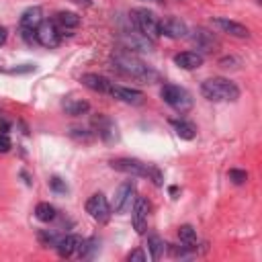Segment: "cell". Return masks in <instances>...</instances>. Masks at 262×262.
<instances>
[{"label":"cell","instance_id":"6da1fadb","mask_svg":"<svg viewBox=\"0 0 262 262\" xmlns=\"http://www.w3.org/2000/svg\"><path fill=\"white\" fill-rule=\"evenodd\" d=\"M111 61H113V68L127 78L141 80V82H154L158 78L156 70L147 66L143 59H139L137 55H133L131 51H117Z\"/></svg>","mask_w":262,"mask_h":262},{"label":"cell","instance_id":"7a4b0ae2","mask_svg":"<svg viewBox=\"0 0 262 262\" xmlns=\"http://www.w3.org/2000/svg\"><path fill=\"white\" fill-rule=\"evenodd\" d=\"M201 94L213 102H223V100L233 102L239 98V88L227 78H209L201 84Z\"/></svg>","mask_w":262,"mask_h":262},{"label":"cell","instance_id":"3957f363","mask_svg":"<svg viewBox=\"0 0 262 262\" xmlns=\"http://www.w3.org/2000/svg\"><path fill=\"white\" fill-rule=\"evenodd\" d=\"M108 164H111V168L117 170V172L131 174V176H141V178H151L154 184H162V174H160V170L154 168V166L143 164L141 160H135V158H113Z\"/></svg>","mask_w":262,"mask_h":262},{"label":"cell","instance_id":"277c9868","mask_svg":"<svg viewBox=\"0 0 262 262\" xmlns=\"http://www.w3.org/2000/svg\"><path fill=\"white\" fill-rule=\"evenodd\" d=\"M131 20L135 25V31H139L141 35H145L147 39L156 41L162 33H160V18L147 10V8H135L131 10Z\"/></svg>","mask_w":262,"mask_h":262},{"label":"cell","instance_id":"5b68a950","mask_svg":"<svg viewBox=\"0 0 262 262\" xmlns=\"http://www.w3.org/2000/svg\"><path fill=\"white\" fill-rule=\"evenodd\" d=\"M162 98L166 104H170L174 111L178 113H186L192 108V96L188 90H184L182 86H176V84H164L162 90H160Z\"/></svg>","mask_w":262,"mask_h":262},{"label":"cell","instance_id":"8992f818","mask_svg":"<svg viewBox=\"0 0 262 262\" xmlns=\"http://www.w3.org/2000/svg\"><path fill=\"white\" fill-rule=\"evenodd\" d=\"M35 37H37V43L47 47V49H53L61 43V33H59V29L53 20H43L35 29Z\"/></svg>","mask_w":262,"mask_h":262},{"label":"cell","instance_id":"52a82bcc","mask_svg":"<svg viewBox=\"0 0 262 262\" xmlns=\"http://www.w3.org/2000/svg\"><path fill=\"white\" fill-rule=\"evenodd\" d=\"M86 213H88L92 219L100 221V223L108 221V217H111V205H108L106 196H104L102 192H94V194L86 201Z\"/></svg>","mask_w":262,"mask_h":262},{"label":"cell","instance_id":"ba28073f","mask_svg":"<svg viewBox=\"0 0 262 262\" xmlns=\"http://www.w3.org/2000/svg\"><path fill=\"white\" fill-rule=\"evenodd\" d=\"M147 213H149V203L143 196H135L133 203V213H131V221L137 233H143L147 227Z\"/></svg>","mask_w":262,"mask_h":262},{"label":"cell","instance_id":"9c48e42d","mask_svg":"<svg viewBox=\"0 0 262 262\" xmlns=\"http://www.w3.org/2000/svg\"><path fill=\"white\" fill-rule=\"evenodd\" d=\"M135 194V184L133 182H123L117 192H115V199H113V211L115 213H123L129 205H131V199Z\"/></svg>","mask_w":262,"mask_h":262},{"label":"cell","instance_id":"30bf717a","mask_svg":"<svg viewBox=\"0 0 262 262\" xmlns=\"http://www.w3.org/2000/svg\"><path fill=\"white\" fill-rule=\"evenodd\" d=\"M82 242H84V239H82L80 235H76V233H70V235H61V237L57 239V244H55V248H57V254H59L61 258H70V256L78 254V250H80Z\"/></svg>","mask_w":262,"mask_h":262},{"label":"cell","instance_id":"8fae6325","mask_svg":"<svg viewBox=\"0 0 262 262\" xmlns=\"http://www.w3.org/2000/svg\"><path fill=\"white\" fill-rule=\"evenodd\" d=\"M211 23H213V27H217L221 33H227V35H231V37H239V39H244V37L250 35L248 27H244L242 23L229 20V18H213Z\"/></svg>","mask_w":262,"mask_h":262},{"label":"cell","instance_id":"7c38bea8","mask_svg":"<svg viewBox=\"0 0 262 262\" xmlns=\"http://www.w3.org/2000/svg\"><path fill=\"white\" fill-rule=\"evenodd\" d=\"M160 33L166 35V37H172V39H180V37H186L188 29L180 18L170 16L166 20H160Z\"/></svg>","mask_w":262,"mask_h":262},{"label":"cell","instance_id":"4fadbf2b","mask_svg":"<svg viewBox=\"0 0 262 262\" xmlns=\"http://www.w3.org/2000/svg\"><path fill=\"white\" fill-rule=\"evenodd\" d=\"M121 41L125 45V49H139V51H149L151 49V39H147L145 35H141L139 31H131V33H123Z\"/></svg>","mask_w":262,"mask_h":262},{"label":"cell","instance_id":"5bb4252c","mask_svg":"<svg viewBox=\"0 0 262 262\" xmlns=\"http://www.w3.org/2000/svg\"><path fill=\"white\" fill-rule=\"evenodd\" d=\"M80 82H82L86 88H90V90H94V92H102V94H111V88H113V82H111L108 78L100 76V74H84V76L80 78Z\"/></svg>","mask_w":262,"mask_h":262},{"label":"cell","instance_id":"9a60e30c","mask_svg":"<svg viewBox=\"0 0 262 262\" xmlns=\"http://www.w3.org/2000/svg\"><path fill=\"white\" fill-rule=\"evenodd\" d=\"M111 96H115V98H119L123 102H129V104H141L143 102V92L141 90L127 88V86H117V84H113Z\"/></svg>","mask_w":262,"mask_h":262},{"label":"cell","instance_id":"2e32d148","mask_svg":"<svg viewBox=\"0 0 262 262\" xmlns=\"http://www.w3.org/2000/svg\"><path fill=\"white\" fill-rule=\"evenodd\" d=\"M174 63L182 70H196L203 66V55L196 51H182L174 55Z\"/></svg>","mask_w":262,"mask_h":262},{"label":"cell","instance_id":"e0dca14e","mask_svg":"<svg viewBox=\"0 0 262 262\" xmlns=\"http://www.w3.org/2000/svg\"><path fill=\"white\" fill-rule=\"evenodd\" d=\"M43 23V10L41 6H29L20 14V29H37Z\"/></svg>","mask_w":262,"mask_h":262},{"label":"cell","instance_id":"ac0fdd59","mask_svg":"<svg viewBox=\"0 0 262 262\" xmlns=\"http://www.w3.org/2000/svg\"><path fill=\"white\" fill-rule=\"evenodd\" d=\"M53 23H55V25H57L61 31H70V29H76V27H80V16H78L76 12H68V10H61V12H57V14H55Z\"/></svg>","mask_w":262,"mask_h":262},{"label":"cell","instance_id":"d6986e66","mask_svg":"<svg viewBox=\"0 0 262 262\" xmlns=\"http://www.w3.org/2000/svg\"><path fill=\"white\" fill-rule=\"evenodd\" d=\"M170 125L174 127V131H176V135L180 137V139H194V135H196V129H194V125L192 123H188V121H182V119H172L170 121Z\"/></svg>","mask_w":262,"mask_h":262},{"label":"cell","instance_id":"ffe728a7","mask_svg":"<svg viewBox=\"0 0 262 262\" xmlns=\"http://www.w3.org/2000/svg\"><path fill=\"white\" fill-rule=\"evenodd\" d=\"M178 237H180V244L186 246V248H196L199 244V237H196V231L192 225H180L178 227Z\"/></svg>","mask_w":262,"mask_h":262},{"label":"cell","instance_id":"44dd1931","mask_svg":"<svg viewBox=\"0 0 262 262\" xmlns=\"http://www.w3.org/2000/svg\"><path fill=\"white\" fill-rule=\"evenodd\" d=\"M90 108V104L86 102V100H82V98H68V100H63V111L68 113V115H82V113H86Z\"/></svg>","mask_w":262,"mask_h":262},{"label":"cell","instance_id":"7402d4cb","mask_svg":"<svg viewBox=\"0 0 262 262\" xmlns=\"http://www.w3.org/2000/svg\"><path fill=\"white\" fill-rule=\"evenodd\" d=\"M55 215H57V213H55V207L49 205V203H39V205L35 207V217H37L39 221H43V223L53 221Z\"/></svg>","mask_w":262,"mask_h":262},{"label":"cell","instance_id":"603a6c76","mask_svg":"<svg viewBox=\"0 0 262 262\" xmlns=\"http://www.w3.org/2000/svg\"><path fill=\"white\" fill-rule=\"evenodd\" d=\"M164 239L160 237V235H149L147 237V250H149V254H151V260H160L162 258V254H164Z\"/></svg>","mask_w":262,"mask_h":262},{"label":"cell","instance_id":"cb8c5ba5","mask_svg":"<svg viewBox=\"0 0 262 262\" xmlns=\"http://www.w3.org/2000/svg\"><path fill=\"white\" fill-rule=\"evenodd\" d=\"M96 123H98V135L100 137H104V139H113L115 137V123L111 121V119H106V117H98L96 119Z\"/></svg>","mask_w":262,"mask_h":262},{"label":"cell","instance_id":"d4e9b609","mask_svg":"<svg viewBox=\"0 0 262 262\" xmlns=\"http://www.w3.org/2000/svg\"><path fill=\"white\" fill-rule=\"evenodd\" d=\"M192 41H194L199 47H211V45L215 43L213 37H211V33H207L205 29H196L194 35H192Z\"/></svg>","mask_w":262,"mask_h":262},{"label":"cell","instance_id":"484cf974","mask_svg":"<svg viewBox=\"0 0 262 262\" xmlns=\"http://www.w3.org/2000/svg\"><path fill=\"white\" fill-rule=\"evenodd\" d=\"M227 176H229V180H231L233 184H244V182L248 180V172H246V170H237V168H231V170L227 172Z\"/></svg>","mask_w":262,"mask_h":262},{"label":"cell","instance_id":"4316f807","mask_svg":"<svg viewBox=\"0 0 262 262\" xmlns=\"http://www.w3.org/2000/svg\"><path fill=\"white\" fill-rule=\"evenodd\" d=\"M49 184H51V188L55 190V192H59V194H63V192H68V184L61 180V178H57V176H53L51 180H49Z\"/></svg>","mask_w":262,"mask_h":262},{"label":"cell","instance_id":"83f0119b","mask_svg":"<svg viewBox=\"0 0 262 262\" xmlns=\"http://www.w3.org/2000/svg\"><path fill=\"white\" fill-rule=\"evenodd\" d=\"M10 147H12V141H10V137H8L6 133H0V154H6Z\"/></svg>","mask_w":262,"mask_h":262},{"label":"cell","instance_id":"f1b7e54d","mask_svg":"<svg viewBox=\"0 0 262 262\" xmlns=\"http://www.w3.org/2000/svg\"><path fill=\"white\" fill-rule=\"evenodd\" d=\"M129 262H145V254L141 250H133L129 256H127Z\"/></svg>","mask_w":262,"mask_h":262},{"label":"cell","instance_id":"f546056e","mask_svg":"<svg viewBox=\"0 0 262 262\" xmlns=\"http://www.w3.org/2000/svg\"><path fill=\"white\" fill-rule=\"evenodd\" d=\"M4 41H6V29H2V27H0V45H2Z\"/></svg>","mask_w":262,"mask_h":262},{"label":"cell","instance_id":"4dcf8cb0","mask_svg":"<svg viewBox=\"0 0 262 262\" xmlns=\"http://www.w3.org/2000/svg\"><path fill=\"white\" fill-rule=\"evenodd\" d=\"M72 2H76V4H84V6H90V4H92V0H72Z\"/></svg>","mask_w":262,"mask_h":262}]
</instances>
